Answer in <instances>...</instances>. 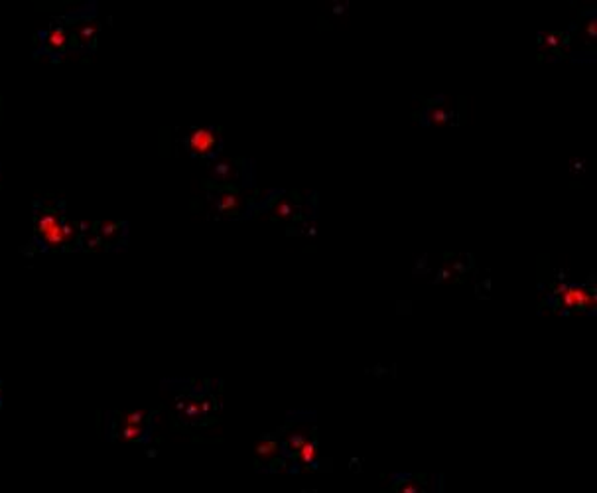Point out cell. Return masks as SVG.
Masks as SVG:
<instances>
[{
  "label": "cell",
  "mask_w": 597,
  "mask_h": 493,
  "mask_svg": "<svg viewBox=\"0 0 597 493\" xmlns=\"http://www.w3.org/2000/svg\"><path fill=\"white\" fill-rule=\"evenodd\" d=\"M95 233L99 237L101 247L103 249H113L118 251L126 245V237H128V227L125 221L118 223H111V221H101V223H93Z\"/></svg>",
  "instance_id": "cell-5"
},
{
  "label": "cell",
  "mask_w": 597,
  "mask_h": 493,
  "mask_svg": "<svg viewBox=\"0 0 597 493\" xmlns=\"http://www.w3.org/2000/svg\"><path fill=\"white\" fill-rule=\"evenodd\" d=\"M75 16H79V20L63 18L67 24H75L73 34H71V48L85 51V54H91V51H95L97 36H99V24H97V18H95L97 16V6L87 4L81 12L77 10Z\"/></svg>",
  "instance_id": "cell-3"
},
{
  "label": "cell",
  "mask_w": 597,
  "mask_h": 493,
  "mask_svg": "<svg viewBox=\"0 0 597 493\" xmlns=\"http://www.w3.org/2000/svg\"><path fill=\"white\" fill-rule=\"evenodd\" d=\"M40 40V48H38V56L44 54L48 56L51 61H59L67 54V50L71 48V34L67 32L66 20H53L48 30H42L38 34Z\"/></svg>",
  "instance_id": "cell-4"
},
{
  "label": "cell",
  "mask_w": 597,
  "mask_h": 493,
  "mask_svg": "<svg viewBox=\"0 0 597 493\" xmlns=\"http://www.w3.org/2000/svg\"><path fill=\"white\" fill-rule=\"evenodd\" d=\"M0 405H2V387H0Z\"/></svg>",
  "instance_id": "cell-8"
},
{
  "label": "cell",
  "mask_w": 597,
  "mask_h": 493,
  "mask_svg": "<svg viewBox=\"0 0 597 493\" xmlns=\"http://www.w3.org/2000/svg\"><path fill=\"white\" fill-rule=\"evenodd\" d=\"M586 300V294H581V290H568L564 294V302L568 306H576V304H581Z\"/></svg>",
  "instance_id": "cell-7"
},
{
  "label": "cell",
  "mask_w": 597,
  "mask_h": 493,
  "mask_svg": "<svg viewBox=\"0 0 597 493\" xmlns=\"http://www.w3.org/2000/svg\"><path fill=\"white\" fill-rule=\"evenodd\" d=\"M85 223L66 218V201L59 198H40L34 211L32 245L38 251H77L81 249Z\"/></svg>",
  "instance_id": "cell-1"
},
{
  "label": "cell",
  "mask_w": 597,
  "mask_h": 493,
  "mask_svg": "<svg viewBox=\"0 0 597 493\" xmlns=\"http://www.w3.org/2000/svg\"><path fill=\"white\" fill-rule=\"evenodd\" d=\"M156 415L128 410V412H107L105 415V434L108 440L118 442H148Z\"/></svg>",
  "instance_id": "cell-2"
},
{
  "label": "cell",
  "mask_w": 597,
  "mask_h": 493,
  "mask_svg": "<svg viewBox=\"0 0 597 493\" xmlns=\"http://www.w3.org/2000/svg\"><path fill=\"white\" fill-rule=\"evenodd\" d=\"M185 144L195 156H211L217 151V134L211 128H195L185 138Z\"/></svg>",
  "instance_id": "cell-6"
}]
</instances>
